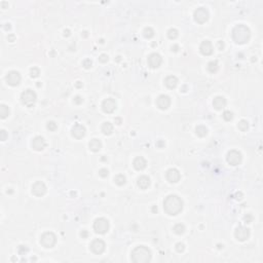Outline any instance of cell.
<instances>
[{"label":"cell","instance_id":"cell-1","mask_svg":"<svg viewBox=\"0 0 263 263\" xmlns=\"http://www.w3.org/2000/svg\"><path fill=\"white\" fill-rule=\"evenodd\" d=\"M164 210L171 216H176L183 210V200L178 195L171 194L164 200Z\"/></svg>","mask_w":263,"mask_h":263},{"label":"cell","instance_id":"cell-2","mask_svg":"<svg viewBox=\"0 0 263 263\" xmlns=\"http://www.w3.org/2000/svg\"><path fill=\"white\" fill-rule=\"evenodd\" d=\"M231 36L235 43H237V44H246V43L249 42V40L251 38V31L247 26L240 24V25H237L232 29Z\"/></svg>","mask_w":263,"mask_h":263},{"label":"cell","instance_id":"cell-3","mask_svg":"<svg viewBox=\"0 0 263 263\" xmlns=\"http://www.w3.org/2000/svg\"><path fill=\"white\" fill-rule=\"evenodd\" d=\"M151 251L145 246H138L132 251V261L135 263H147L151 260Z\"/></svg>","mask_w":263,"mask_h":263},{"label":"cell","instance_id":"cell-4","mask_svg":"<svg viewBox=\"0 0 263 263\" xmlns=\"http://www.w3.org/2000/svg\"><path fill=\"white\" fill-rule=\"evenodd\" d=\"M110 228L109 221L106 218H98L94 222V230L98 234H105Z\"/></svg>","mask_w":263,"mask_h":263},{"label":"cell","instance_id":"cell-5","mask_svg":"<svg viewBox=\"0 0 263 263\" xmlns=\"http://www.w3.org/2000/svg\"><path fill=\"white\" fill-rule=\"evenodd\" d=\"M36 99H37V96H36V94H35V92L30 88L26 89L25 92H23V93L21 94V102L27 107L33 106L35 104V102H36Z\"/></svg>","mask_w":263,"mask_h":263},{"label":"cell","instance_id":"cell-6","mask_svg":"<svg viewBox=\"0 0 263 263\" xmlns=\"http://www.w3.org/2000/svg\"><path fill=\"white\" fill-rule=\"evenodd\" d=\"M57 243V237L54 232H44L41 237H40V244L42 247L47 249H50L53 247H55Z\"/></svg>","mask_w":263,"mask_h":263},{"label":"cell","instance_id":"cell-7","mask_svg":"<svg viewBox=\"0 0 263 263\" xmlns=\"http://www.w3.org/2000/svg\"><path fill=\"white\" fill-rule=\"evenodd\" d=\"M209 17H210L209 10L205 9V7H199L197 9L194 10L193 18L197 24H205L209 20Z\"/></svg>","mask_w":263,"mask_h":263},{"label":"cell","instance_id":"cell-8","mask_svg":"<svg viewBox=\"0 0 263 263\" xmlns=\"http://www.w3.org/2000/svg\"><path fill=\"white\" fill-rule=\"evenodd\" d=\"M226 161L230 166H238L243 161V155L237 150H230L226 155Z\"/></svg>","mask_w":263,"mask_h":263},{"label":"cell","instance_id":"cell-9","mask_svg":"<svg viewBox=\"0 0 263 263\" xmlns=\"http://www.w3.org/2000/svg\"><path fill=\"white\" fill-rule=\"evenodd\" d=\"M89 249H91V251L93 252L94 254L101 255L104 253L105 249H106V244H105L104 241L100 240V238H96V240H94L93 242L91 243Z\"/></svg>","mask_w":263,"mask_h":263},{"label":"cell","instance_id":"cell-10","mask_svg":"<svg viewBox=\"0 0 263 263\" xmlns=\"http://www.w3.org/2000/svg\"><path fill=\"white\" fill-rule=\"evenodd\" d=\"M6 82L9 83L10 86H17L20 85L21 80H22V76L20 74V72L18 71H10L7 73L6 77Z\"/></svg>","mask_w":263,"mask_h":263},{"label":"cell","instance_id":"cell-11","mask_svg":"<svg viewBox=\"0 0 263 263\" xmlns=\"http://www.w3.org/2000/svg\"><path fill=\"white\" fill-rule=\"evenodd\" d=\"M250 229L245 226H238L234 231V237L240 242H245L250 237Z\"/></svg>","mask_w":263,"mask_h":263},{"label":"cell","instance_id":"cell-12","mask_svg":"<svg viewBox=\"0 0 263 263\" xmlns=\"http://www.w3.org/2000/svg\"><path fill=\"white\" fill-rule=\"evenodd\" d=\"M147 62H148V66L150 67V68L156 69L161 65L162 58H161V56L159 55V54L153 53V54H151V55H149Z\"/></svg>","mask_w":263,"mask_h":263},{"label":"cell","instance_id":"cell-13","mask_svg":"<svg viewBox=\"0 0 263 263\" xmlns=\"http://www.w3.org/2000/svg\"><path fill=\"white\" fill-rule=\"evenodd\" d=\"M116 101L114 99H112V98H108V99L104 100L102 103V110L104 111L105 113H108V114H110V113H113L116 109Z\"/></svg>","mask_w":263,"mask_h":263},{"label":"cell","instance_id":"cell-14","mask_svg":"<svg viewBox=\"0 0 263 263\" xmlns=\"http://www.w3.org/2000/svg\"><path fill=\"white\" fill-rule=\"evenodd\" d=\"M47 186L45 184L41 182V181H37L35 182L33 185H32V193H33L35 196H42L47 193Z\"/></svg>","mask_w":263,"mask_h":263},{"label":"cell","instance_id":"cell-15","mask_svg":"<svg viewBox=\"0 0 263 263\" xmlns=\"http://www.w3.org/2000/svg\"><path fill=\"white\" fill-rule=\"evenodd\" d=\"M85 132H86V130H85V127L82 126V124L76 123V124H74L73 127H72L71 135L75 138V139L79 140V139H82V138L85 136Z\"/></svg>","mask_w":263,"mask_h":263},{"label":"cell","instance_id":"cell-16","mask_svg":"<svg viewBox=\"0 0 263 263\" xmlns=\"http://www.w3.org/2000/svg\"><path fill=\"white\" fill-rule=\"evenodd\" d=\"M156 105L161 110H167L171 106V98L167 95H161L156 99Z\"/></svg>","mask_w":263,"mask_h":263},{"label":"cell","instance_id":"cell-17","mask_svg":"<svg viewBox=\"0 0 263 263\" xmlns=\"http://www.w3.org/2000/svg\"><path fill=\"white\" fill-rule=\"evenodd\" d=\"M47 147V142L44 138L41 136H36L32 140V148L36 151H42L43 149Z\"/></svg>","mask_w":263,"mask_h":263},{"label":"cell","instance_id":"cell-18","mask_svg":"<svg viewBox=\"0 0 263 263\" xmlns=\"http://www.w3.org/2000/svg\"><path fill=\"white\" fill-rule=\"evenodd\" d=\"M166 177H167V180L169 181L170 183H177L179 182V180H180L181 175L177 169H170L167 171Z\"/></svg>","mask_w":263,"mask_h":263},{"label":"cell","instance_id":"cell-19","mask_svg":"<svg viewBox=\"0 0 263 263\" xmlns=\"http://www.w3.org/2000/svg\"><path fill=\"white\" fill-rule=\"evenodd\" d=\"M199 51L202 56H211L214 51L213 44L211 43V41H209V40H205V41H202V44H200Z\"/></svg>","mask_w":263,"mask_h":263},{"label":"cell","instance_id":"cell-20","mask_svg":"<svg viewBox=\"0 0 263 263\" xmlns=\"http://www.w3.org/2000/svg\"><path fill=\"white\" fill-rule=\"evenodd\" d=\"M133 166H134L135 170L137 171H143L147 166V161L144 157L142 156H138L134 159V162H133Z\"/></svg>","mask_w":263,"mask_h":263},{"label":"cell","instance_id":"cell-21","mask_svg":"<svg viewBox=\"0 0 263 263\" xmlns=\"http://www.w3.org/2000/svg\"><path fill=\"white\" fill-rule=\"evenodd\" d=\"M213 106L216 110H222L224 109L226 106V99L222 96H218L214 99L213 101Z\"/></svg>","mask_w":263,"mask_h":263},{"label":"cell","instance_id":"cell-22","mask_svg":"<svg viewBox=\"0 0 263 263\" xmlns=\"http://www.w3.org/2000/svg\"><path fill=\"white\" fill-rule=\"evenodd\" d=\"M137 184L140 189L145 190V189H147L148 187L150 186V179H149V177H147V176H141V177L138 178Z\"/></svg>","mask_w":263,"mask_h":263},{"label":"cell","instance_id":"cell-23","mask_svg":"<svg viewBox=\"0 0 263 263\" xmlns=\"http://www.w3.org/2000/svg\"><path fill=\"white\" fill-rule=\"evenodd\" d=\"M164 85L170 89L175 88L178 85V78L174 75H170L164 79Z\"/></svg>","mask_w":263,"mask_h":263},{"label":"cell","instance_id":"cell-24","mask_svg":"<svg viewBox=\"0 0 263 263\" xmlns=\"http://www.w3.org/2000/svg\"><path fill=\"white\" fill-rule=\"evenodd\" d=\"M88 147L93 152H99L102 148V142L99 139H93L89 141Z\"/></svg>","mask_w":263,"mask_h":263},{"label":"cell","instance_id":"cell-25","mask_svg":"<svg viewBox=\"0 0 263 263\" xmlns=\"http://www.w3.org/2000/svg\"><path fill=\"white\" fill-rule=\"evenodd\" d=\"M101 131L104 135H106V136H109V135H111L113 133V126L112 123H110L109 121H106V123H104L102 124V127H101Z\"/></svg>","mask_w":263,"mask_h":263},{"label":"cell","instance_id":"cell-26","mask_svg":"<svg viewBox=\"0 0 263 263\" xmlns=\"http://www.w3.org/2000/svg\"><path fill=\"white\" fill-rule=\"evenodd\" d=\"M195 133H196L197 136L200 137V138L206 137L208 135V129L205 126H196V129H195Z\"/></svg>","mask_w":263,"mask_h":263},{"label":"cell","instance_id":"cell-27","mask_svg":"<svg viewBox=\"0 0 263 263\" xmlns=\"http://www.w3.org/2000/svg\"><path fill=\"white\" fill-rule=\"evenodd\" d=\"M9 115V108L4 104L0 105V117L2 119L6 118Z\"/></svg>","mask_w":263,"mask_h":263},{"label":"cell","instance_id":"cell-28","mask_svg":"<svg viewBox=\"0 0 263 263\" xmlns=\"http://www.w3.org/2000/svg\"><path fill=\"white\" fill-rule=\"evenodd\" d=\"M208 71L210 73H216L218 71V68H219V65H218V62L217 61H211L210 63L208 64Z\"/></svg>","mask_w":263,"mask_h":263},{"label":"cell","instance_id":"cell-29","mask_svg":"<svg viewBox=\"0 0 263 263\" xmlns=\"http://www.w3.org/2000/svg\"><path fill=\"white\" fill-rule=\"evenodd\" d=\"M126 182V176H123V174H119V175H116L114 177V183L117 184L118 186H123L124 185Z\"/></svg>","mask_w":263,"mask_h":263},{"label":"cell","instance_id":"cell-30","mask_svg":"<svg viewBox=\"0 0 263 263\" xmlns=\"http://www.w3.org/2000/svg\"><path fill=\"white\" fill-rule=\"evenodd\" d=\"M173 230H174V232H175L176 234L181 235V234H183L184 232H185L186 228H185V226H184V224L178 223V224H176L175 226H174Z\"/></svg>","mask_w":263,"mask_h":263},{"label":"cell","instance_id":"cell-31","mask_svg":"<svg viewBox=\"0 0 263 263\" xmlns=\"http://www.w3.org/2000/svg\"><path fill=\"white\" fill-rule=\"evenodd\" d=\"M143 35H144V37L147 39L152 38L154 36V30L152 28H150V27H147V28H145L144 31H143Z\"/></svg>","mask_w":263,"mask_h":263},{"label":"cell","instance_id":"cell-32","mask_svg":"<svg viewBox=\"0 0 263 263\" xmlns=\"http://www.w3.org/2000/svg\"><path fill=\"white\" fill-rule=\"evenodd\" d=\"M167 34H168V37H169L170 39H172V40H175V39L179 36L178 30L175 29V28H171L169 31H168Z\"/></svg>","mask_w":263,"mask_h":263},{"label":"cell","instance_id":"cell-33","mask_svg":"<svg viewBox=\"0 0 263 263\" xmlns=\"http://www.w3.org/2000/svg\"><path fill=\"white\" fill-rule=\"evenodd\" d=\"M237 127H238V130H240V131L246 132L247 130L249 129V123H248L247 120H245V119H242V120H241L240 123H238Z\"/></svg>","mask_w":263,"mask_h":263},{"label":"cell","instance_id":"cell-34","mask_svg":"<svg viewBox=\"0 0 263 263\" xmlns=\"http://www.w3.org/2000/svg\"><path fill=\"white\" fill-rule=\"evenodd\" d=\"M222 117H223L224 120L230 121V120H232V118H234V113H232L231 111H229V110H226V111H224V112H223Z\"/></svg>","mask_w":263,"mask_h":263},{"label":"cell","instance_id":"cell-35","mask_svg":"<svg viewBox=\"0 0 263 263\" xmlns=\"http://www.w3.org/2000/svg\"><path fill=\"white\" fill-rule=\"evenodd\" d=\"M39 75H40L39 68H37V67H33V68H31V70H30V76H31L32 78H37Z\"/></svg>","mask_w":263,"mask_h":263},{"label":"cell","instance_id":"cell-36","mask_svg":"<svg viewBox=\"0 0 263 263\" xmlns=\"http://www.w3.org/2000/svg\"><path fill=\"white\" fill-rule=\"evenodd\" d=\"M47 130H50V132H55L57 129H58V126H57V123H55V121H48L47 124Z\"/></svg>","mask_w":263,"mask_h":263},{"label":"cell","instance_id":"cell-37","mask_svg":"<svg viewBox=\"0 0 263 263\" xmlns=\"http://www.w3.org/2000/svg\"><path fill=\"white\" fill-rule=\"evenodd\" d=\"M18 252H19V254L23 256V255H26L27 253H28V252H29V249H28V247H27V246H23V245H22V246L19 247Z\"/></svg>","mask_w":263,"mask_h":263},{"label":"cell","instance_id":"cell-38","mask_svg":"<svg viewBox=\"0 0 263 263\" xmlns=\"http://www.w3.org/2000/svg\"><path fill=\"white\" fill-rule=\"evenodd\" d=\"M184 250H185V246H184V244H182V243L176 244V251H177L178 253H183Z\"/></svg>","mask_w":263,"mask_h":263},{"label":"cell","instance_id":"cell-39","mask_svg":"<svg viewBox=\"0 0 263 263\" xmlns=\"http://www.w3.org/2000/svg\"><path fill=\"white\" fill-rule=\"evenodd\" d=\"M92 65H93V62H92L89 59H86V60H85V61L82 62V66L85 67V68H86V69L91 68Z\"/></svg>","mask_w":263,"mask_h":263},{"label":"cell","instance_id":"cell-40","mask_svg":"<svg viewBox=\"0 0 263 263\" xmlns=\"http://www.w3.org/2000/svg\"><path fill=\"white\" fill-rule=\"evenodd\" d=\"M99 175L101 176L102 178H106L108 177V175H109V171L107 169H101L99 171Z\"/></svg>","mask_w":263,"mask_h":263},{"label":"cell","instance_id":"cell-41","mask_svg":"<svg viewBox=\"0 0 263 263\" xmlns=\"http://www.w3.org/2000/svg\"><path fill=\"white\" fill-rule=\"evenodd\" d=\"M108 60H109V57L107 55H105V54H103V55L99 57V61L101 62V63H107Z\"/></svg>","mask_w":263,"mask_h":263},{"label":"cell","instance_id":"cell-42","mask_svg":"<svg viewBox=\"0 0 263 263\" xmlns=\"http://www.w3.org/2000/svg\"><path fill=\"white\" fill-rule=\"evenodd\" d=\"M73 102H74L75 104H77V105H80V104H82V103H83V98L80 97V96H76L74 98V100H73Z\"/></svg>","mask_w":263,"mask_h":263},{"label":"cell","instance_id":"cell-43","mask_svg":"<svg viewBox=\"0 0 263 263\" xmlns=\"http://www.w3.org/2000/svg\"><path fill=\"white\" fill-rule=\"evenodd\" d=\"M245 221L247 222V223H251L252 221H253V216L251 215V214H247V216H245Z\"/></svg>","mask_w":263,"mask_h":263},{"label":"cell","instance_id":"cell-44","mask_svg":"<svg viewBox=\"0 0 263 263\" xmlns=\"http://www.w3.org/2000/svg\"><path fill=\"white\" fill-rule=\"evenodd\" d=\"M224 47H225L224 42L221 41V40H220V41H218V43H217V47H218L219 50H224Z\"/></svg>","mask_w":263,"mask_h":263},{"label":"cell","instance_id":"cell-45","mask_svg":"<svg viewBox=\"0 0 263 263\" xmlns=\"http://www.w3.org/2000/svg\"><path fill=\"white\" fill-rule=\"evenodd\" d=\"M0 135H1V141H5V140H6L7 134H6V132H5L4 130H2V131L0 132Z\"/></svg>","mask_w":263,"mask_h":263},{"label":"cell","instance_id":"cell-46","mask_svg":"<svg viewBox=\"0 0 263 263\" xmlns=\"http://www.w3.org/2000/svg\"><path fill=\"white\" fill-rule=\"evenodd\" d=\"M80 237H82V238H86L88 237V230H85V229H83L82 231L80 232Z\"/></svg>","mask_w":263,"mask_h":263},{"label":"cell","instance_id":"cell-47","mask_svg":"<svg viewBox=\"0 0 263 263\" xmlns=\"http://www.w3.org/2000/svg\"><path fill=\"white\" fill-rule=\"evenodd\" d=\"M156 145L158 146L159 148H164V146H166V144H164V141H161V140H159L158 142L156 143Z\"/></svg>","mask_w":263,"mask_h":263},{"label":"cell","instance_id":"cell-48","mask_svg":"<svg viewBox=\"0 0 263 263\" xmlns=\"http://www.w3.org/2000/svg\"><path fill=\"white\" fill-rule=\"evenodd\" d=\"M70 35H71V32H70V30H64V36L65 37H69Z\"/></svg>","mask_w":263,"mask_h":263},{"label":"cell","instance_id":"cell-49","mask_svg":"<svg viewBox=\"0 0 263 263\" xmlns=\"http://www.w3.org/2000/svg\"><path fill=\"white\" fill-rule=\"evenodd\" d=\"M15 35H12V34H10V35H9V37H7V39H9V41H10V42H12V41H15Z\"/></svg>","mask_w":263,"mask_h":263},{"label":"cell","instance_id":"cell-50","mask_svg":"<svg viewBox=\"0 0 263 263\" xmlns=\"http://www.w3.org/2000/svg\"><path fill=\"white\" fill-rule=\"evenodd\" d=\"M172 50L173 51H178V50H179V45H177V44H174V45H172Z\"/></svg>","mask_w":263,"mask_h":263},{"label":"cell","instance_id":"cell-51","mask_svg":"<svg viewBox=\"0 0 263 263\" xmlns=\"http://www.w3.org/2000/svg\"><path fill=\"white\" fill-rule=\"evenodd\" d=\"M115 123L117 124H121V119L120 118H115Z\"/></svg>","mask_w":263,"mask_h":263},{"label":"cell","instance_id":"cell-52","mask_svg":"<svg viewBox=\"0 0 263 263\" xmlns=\"http://www.w3.org/2000/svg\"><path fill=\"white\" fill-rule=\"evenodd\" d=\"M7 5H9V4H7L6 2H1V6L3 7V9H5V7H6Z\"/></svg>","mask_w":263,"mask_h":263},{"label":"cell","instance_id":"cell-53","mask_svg":"<svg viewBox=\"0 0 263 263\" xmlns=\"http://www.w3.org/2000/svg\"><path fill=\"white\" fill-rule=\"evenodd\" d=\"M76 86H77V88H81V86H82V83H80V81H77Z\"/></svg>","mask_w":263,"mask_h":263},{"label":"cell","instance_id":"cell-54","mask_svg":"<svg viewBox=\"0 0 263 263\" xmlns=\"http://www.w3.org/2000/svg\"><path fill=\"white\" fill-rule=\"evenodd\" d=\"M81 35H82L83 37H88V32H86V31L82 32V34H81Z\"/></svg>","mask_w":263,"mask_h":263},{"label":"cell","instance_id":"cell-55","mask_svg":"<svg viewBox=\"0 0 263 263\" xmlns=\"http://www.w3.org/2000/svg\"><path fill=\"white\" fill-rule=\"evenodd\" d=\"M10 28H12V27H10V24H7V26H5V29L6 30H10Z\"/></svg>","mask_w":263,"mask_h":263},{"label":"cell","instance_id":"cell-56","mask_svg":"<svg viewBox=\"0 0 263 263\" xmlns=\"http://www.w3.org/2000/svg\"><path fill=\"white\" fill-rule=\"evenodd\" d=\"M152 211H153V212H157V207H153Z\"/></svg>","mask_w":263,"mask_h":263}]
</instances>
